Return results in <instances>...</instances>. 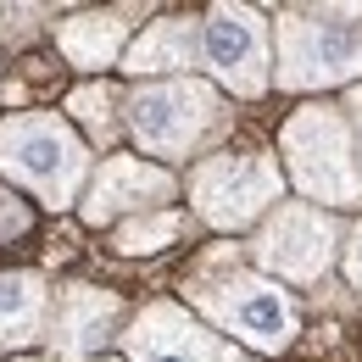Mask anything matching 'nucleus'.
Wrapping results in <instances>:
<instances>
[{"label": "nucleus", "instance_id": "obj_12", "mask_svg": "<svg viewBox=\"0 0 362 362\" xmlns=\"http://www.w3.org/2000/svg\"><path fill=\"white\" fill-rule=\"evenodd\" d=\"M45 317V284L34 273H0V351L28 346Z\"/></svg>", "mask_w": 362, "mask_h": 362}, {"label": "nucleus", "instance_id": "obj_17", "mask_svg": "<svg viewBox=\"0 0 362 362\" xmlns=\"http://www.w3.org/2000/svg\"><path fill=\"white\" fill-rule=\"evenodd\" d=\"M17 234H28V206H23L17 195H6V189H0V245H6V240H17Z\"/></svg>", "mask_w": 362, "mask_h": 362}, {"label": "nucleus", "instance_id": "obj_16", "mask_svg": "<svg viewBox=\"0 0 362 362\" xmlns=\"http://www.w3.org/2000/svg\"><path fill=\"white\" fill-rule=\"evenodd\" d=\"M73 112L95 129V139L112 134V90H78L73 95Z\"/></svg>", "mask_w": 362, "mask_h": 362}, {"label": "nucleus", "instance_id": "obj_5", "mask_svg": "<svg viewBox=\"0 0 362 362\" xmlns=\"http://www.w3.org/2000/svg\"><path fill=\"white\" fill-rule=\"evenodd\" d=\"M273 189H279V173L262 156H212V162L195 168V201H201V212L212 223H223V228L257 218L273 201Z\"/></svg>", "mask_w": 362, "mask_h": 362}, {"label": "nucleus", "instance_id": "obj_18", "mask_svg": "<svg viewBox=\"0 0 362 362\" xmlns=\"http://www.w3.org/2000/svg\"><path fill=\"white\" fill-rule=\"evenodd\" d=\"M351 279H357V290H362V234H357V245H351Z\"/></svg>", "mask_w": 362, "mask_h": 362}, {"label": "nucleus", "instance_id": "obj_13", "mask_svg": "<svg viewBox=\"0 0 362 362\" xmlns=\"http://www.w3.org/2000/svg\"><path fill=\"white\" fill-rule=\"evenodd\" d=\"M195 56V23H156L129 56V73H162V67H189Z\"/></svg>", "mask_w": 362, "mask_h": 362}, {"label": "nucleus", "instance_id": "obj_7", "mask_svg": "<svg viewBox=\"0 0 362 362\" xmlns=\"http://www.w3.org/2000/svg\"><path fill=\"white\" fill-rule=\"evenodd\" d=\"M201 50H206V67L223 78L228 90L257 95L268 84V56H262V17L257 11H240V6H218L201 28Z\"/></svg>", "mask_w": 362, "mask_h": 362}, {"label": "nucleus", "instance_id": "obj_2", "mask_svg": "<svg viewBox=\"0 0 362 362\" xmlns=\"http://www.w3.org/2000/svg\"><path fill=\"white\" fill-rule=\"evenodd\" d=\"M195 301L223 323L228 334L262 346V351H279L290 346L296 334V307L284 301V290H273L262 279H245V273H228V279H206L195 290Z\"/></svg>", "mask_w": 362, "mask_h": 362}, {"label": "nucleus", "instance_id": "obj_14", "mask_svg": "<svg viewBox=\"0 0 362 362\" xmlns=\"http://www.w3.org/2000/svg\"><path fill=\"white\" fill-rule=\"evenodd\" d=\"M123 45V23L117 17H78L62 28V50L78 62V67H106Z\"/></svg>", "mask_w": 362, "mask_h": 362}, {"label": "nucleus", "instance_id": "obj_10", "mask_svg": "<svg viewBox=\"0 0 362 362\" xmlns=\"http://www.w3.org/2000/svg\"><path fill=\"white\" fill-rule=\"evenodd\" d=\"M168 195H173V179L162 168H145L134 156H112L100 168V179H95V195H90V206H84V218L106 223V218H117L129 206H162Z\"/></svg>", "mask_w": 362, "mask_h": 362}, {"label": "nucleus", "instance_id": "obj_9", "mask_svg": "<svg viewBox=\"0 0 362 362\" xmlns=\"http://www.w3.org/2000/svg\"><path fill=\"white\" fill-rule=\"evenodd\" d=\"M134 362H240L228 346H218L212 334H201L195 323L173 307H151L129 334Z\"/></svg>", "mask_w": 362, "mask_h": 362}, {"label": "nucleus", "instance_id": "obj_11", "mask_svg": "<svg viewBox=\"0 0 362 362\" xmlns=\"http://www.w3.org/2000/svg\"><path fill=\"white\" fill-rule=\"evenodd\" d=\"M112 323H117V296L90 290V284H73L62 296V313H56V357L62 362L90 357L95 346H106Z\"/></svg>", "mask_w": 362, "mask_h": 362}, {"label": "nucleus", "instance_id": "obj_3", "mask_svg": "<svg viewBox=\"0 0 362 362\" xmlns=\"http://www.w3.org/2000/svg\"><path fill=\"white\" fill-rule=\"evenodd\" d=\"M284 151H290V168L296 184L307 195L323 201H357V173H351V156H346V129L329 106H307L290 129H284Z\"/></svg>", "mask_w": 362, "mask_h": 362}, {"label": "nucleus", "instance_id": "obj_15", "mask_svg": "<svg viewBox=\"0 0 362 362\" xmlns=\"http://www.w3.org/2000/svg\"><path fill=\"white\" fill-rule=\"evenodd\" d=\"M173 234H179V218H173V212H162V218L129 223L123 234H117V245H123V251H156V245H168Z\"/></svg>", "mask_w": 362, "mask_h": 362}, {"label": "nucleus", "instance_id": "obj_6", "mask_svg": "<svg viewBox=\"0 0 362 362\" xmlns=\"http://www.w3.org/2000/svg\"><path fill=\"white\" fill-rule=\"evenodd\" d=\"M212 112H218L212 90H201V84H162V90L134 95V117L129 123H134L139 145L173 156L184 145H195V134L212 123Z\"/></svg>", "mask_w": 362, "mask_h": 362}, {"label": "nucleus", "instance_id": "obj_4", "mask_svg": "<svg viewBox=\"0 0 362 362\" xmlns=\"http://www.w3.org/2000/svg\"><path fill=\"white\" fill-rule=\"evenodd\" d=\"M362 73V23L284 17V84H334Z\"/></svg>", "mask_w": 362, "mask_h": 362}, {"label": "nucleus", "instance_id": "obj_1", "mask_svg": "<svg viewBox=\"0 0 362 362\" xmlns=\"http://www.w3.org/2000/svg\"><path fill=\"white\" fill-rule=\"evenodd\" d=\"M0 173L28 184L50 206H67L78 179H84V151H78V139L67 134L56 117L28 112V117H11L0 129Z\"/></svg>", "mask_w": 362, "mask_h": 362}, {"label": "nucleus", "instance_id": "obj_19", "mask_svg": "<svg viewBox=\"0 0 362 362\" xmlns=\"http://www.w3.org/2000/svg\"><path fill=\"white\" fill-rule=\"evenodd\" d=\"M351 112H357V123H362V90H357V100H351Z\"/></svg>", "mask_w": 362, "mask_h": 362}, {"label": "nucleus", "instance_id": "obj_8", "mask_svg": "<svg viewBox=\"0 0 362 362\" xmlns=\"http://www.w3.org/2000/svg\"><path fill=\"white\" fill-rule=\"evenodd\" d=\"M329 251H334V228H329V218H317L307 206H284L268 223L262 245H257V257H262L268 268L290 273V279L323 273L329 268Z\"/></svg>", "mask_w": 362, "mask_h": 362}]
</instances>
